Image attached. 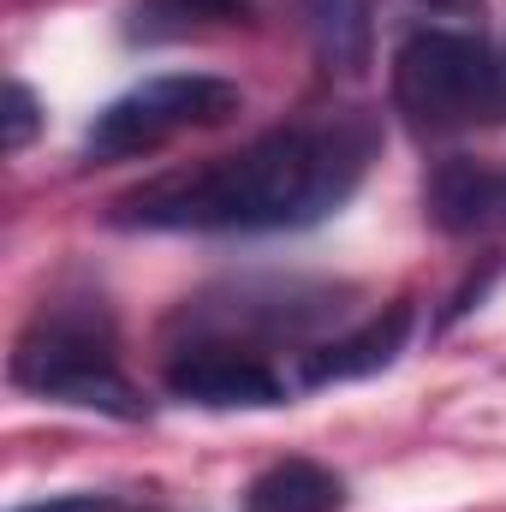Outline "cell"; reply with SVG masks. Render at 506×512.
Masks as SVG:
<instances>
[{
  "label": "cell",
  "instance_id": "9",
  "mask_svg": "<svg viewBox=\"0 0 506 512\" xmlns=\"http://www.w3.org/2000/svg\"><path fill=\"white\" fill-rule=\"evenodd\" d=\"M316 54L328 60V72H364L370 48H376V6L370 0H304Z\"/></svg>",
  "mask_w": 506,
  "mask_h": 512
},
{
  "label": "cell",
  "instance_id": "4",
  "mask_svg": "<svg viewBox=\"0 0 506 512\" xmlns=\"http://www.w3.org/2000/svg\"><path fill=\"white\" fill-rule=\"evenodd\" d=\"M239 108H245V96L227 78H209V72H161V78L126 90L120 102H108L96 114L84 149H90V161H137V155H155L161 143L185 137V131L227 126Z\"/></svg>",
  "mask_w": 506,
  "mask_h": 512
},
{
  "label": "cell",
  "instance_id": "5",
  "mask_svg": "<svg viewBox=\"0 0 506 512\" xmlns=\"http://www.w3.org/2000/svg\"><path fill=\"white\" fill-rule=\"evenodd\" d=\"M167 393L203 411H268L286 399V382L256 352L209 340V346H185L167 364Z\"/></svg>",
  "mask_w": 506,
  "mask_h": 512
},
{
  "label": "cell",
  "instance_id": "7",
  "mask_svg": "<svg viewBox=\"0 0 506 512\" xmlns=\"http://www.w3.org/2000/svg\"><path fill=\"white\" fill-rule=\"evenodd\" d=\"M405 334H411V304H387V316H370L358 334H346V340L322 346V352L310 358L304 382H310V387H328V382H358V376H376V370H387V364L399 358Z\"/></svg>",
  "mask_w": 506,
  "mask_h": 512
},
{
  "label": "cell",
  "instance_id": "6",
  "mask_svg": "<svg viewBox=\"0 0 506 512\" xmlns=\"http://www.w3.org/2000/svg\"><path fill=\"white\" fill-rule=\"evenodd\" d=\"M429 215L447 233H489L506 227V173H495L489 161H441V173L429 179Z\"/></svg>",
  "mask_w": 506,
  "mask_h": 512
},
{
  "label": "cell",
  "instance_id": "12",
  "mask_svg": "<svg viewBox=\"0 0 506 512\" xmlns=\"http://www.w3.org/2000/svg\"><path fill=\"white\" fill-rule=\"evenodd\" d=\"M18 512H126V507H120V501H96V495H60V501L18 507Z\"/></svg>",
  "mask_w": 506,
  "mask_h": 512
},
{
  "label": "cell",
  "instance_id": "10",
  "mask_svg": "<svg viewBox=\"0 0 506 512\" xmlns=\"http://www.w3.org/2000/svg\"><path fill=\"white\" fill-rule=\"evenodd\" d=\"M245 6L239 0H149L137 6V36H185L197 24H233Z\"/></svg>",
  "mask_w": 506,
  "mask_h": 512
},
{
  "label": "cell",
  "instance_id": "8",
  "mask_svg": "<svg viewBox=\"0 0 506 512\" xmlns=\"http://www.w3.org/2000/svg\"><path fill=\"white\" fill-rule=\"evenodd\" d=\"M245 512H346V483L316 459H280L245 489Z\"/></svg>",
  "mask_w": 506,
  "mask_h": 512
},
{
  "label": "cell",
  "instance_id": "3",
  "mask_svg": "<svg viewBox=\"0 0 506 512\" xmlns=\"http://www.w3.org/2000/svg\"><path fill=\"white\" fill-rule=\"evenodd\" d=\"M12 382L24 393L84 405L102 417H143V399L114 358V334L90 310H48L12 352Z\"/></svg>",
  "mask_w": 506,
  "mask_h": 512
},
{
  "label": "cell",
  "instance_id": "11",
  "mask_svg": "<svg viewBox=\"0 0 506 512\" xmlns=\"http://www.w3.org/2000/svg\"><path fill=\"white\" fill-rule=\"evenodd\" d=\"M36 131V96L30 84H6V149H24Z\"/></svg>",
  "mask_w": 506,
  "mask_h": 512
},
{
  "label": "cell",
  "instance_id": "1",
  "mask_svg": "<svg viewBox=\"0 0 506 512\" xmlns=\"http://www.w3.org/2000/svg\"><path fill=\"white\" fill-rule=\"evenodd\" d=\"M376 155V131L358 114L274 126L256 143L161 173L120 197V221L155 233H298L328 221Z\"/></svg>",
  "mask_w": 506,
  "mask_h": 512
},
{
  "label": "cell",
  "instance_id": "2",
  "mask_svg": "<svg viewBox=\"0 0 506 512\" xmlns=\"http://www.w3.org/2000/svg\"><path fill=\"white\" fill-rule=\"evenodd\" d=\"M393 108L417 131H465L506 108V66L477 30L417 24L387 66Z\"/></svg>",
  "mask_w": 506,
  "mask_h": 512
}]
</instances>
